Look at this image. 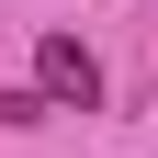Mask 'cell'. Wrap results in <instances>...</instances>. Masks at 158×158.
<instances>
[{"mask_svg":"<svg viewBox=\"0 0 158 158\" xmlns=\"http://www.w3.org/2000/svg\"><path fill=\"white\" fill-rule=\"evenodd\" d=\"M34 102H79V113H90V102H102V56H90V45H79V34H45V45H34Z\"/></svg>","mask_w":158,"mask_h":158,"instance_id":"1","label":"cell"},{"mask_svg":"<svg viewBox=\"0 0 158 158\" xmlns=\"http://www.w3.org/2000/svg\"><path fill=\"white\" fill-rule=\"evenodd\" d=\"M0 124H45V102L34 90H0Z\"/></svg>","mask_w":158,"mask_h":158,"instance_id":"2","label":"cell"}]
</instances>
